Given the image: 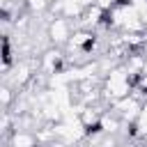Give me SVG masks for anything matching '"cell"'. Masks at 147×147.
I'll return each mask as SVG.
<instances>
[{
  "label": "cell",
  "mask_w": 147,
  "mask_h": 147,
  "mask_svg": "<svg viewBox=\"0 0 147 147\" xmlns=\"http://www.w3.org/2000/svg\"><path fill=\"white\" fill-rule=\"evenodd\" d=\"M138 133H140V140L147 142V101L142 103V110H140V117H138Z\"/></svg>",
  "instance_id": "obj_3"
},
{
  "label": "cell",
  "mask_w": 147,
  "mask_h": 147,
  "mask_svg": "<svg viewBox=\"0 0 147 147\" xmlns=\"http://www.w3.org/2000/svg\"><path fill=\"white\" fill-rule=\"evenodd\" d=\"M74 30H71V21L67 16H53L51 23L46 25V37H48V44L60 48L64 44H69Z\"/></svg>",
  "instance_id": "obj_1"
},
{
  "label": "cell",
  "mask_w": 147,
  "mask_h": 147,
  "mask_svg": "<svg viewBox=\"0 0 147 147\" xmlns=\"http://www.w3.org/2000/svg\"><path fill=\"white\" fill-rule=\"evenodd\" d=\"M11 99H14V92H11V85H2V108L5 110H9V106H11Z\"/></svg>",
  "instance_id": "obj_5"
},
{
  "label": "cell",
  "mask_w": 147,
  "mask_h": 147,
  "mask_svg": "<svg viewBox=\"0 0 147 147\" xmlns=\"http://www.w3.org/2000/svg\"><path fill=\"white\" fill-rule=\"evenodd\" d=\"M25 7L30 14H41L46 7H51V2L48 0H25Z\"/></svg>",
  "instance_id": "obj_4"
},
{
  "label": "cell",
  "mask_w": 147,
  "mask_h": 147,
  "mask_svg": "<svg viewBox=\"0 0 147 147\" xmlns=\"http://www.w3.org/2000/svg\"><path fill=\"white\" fill-rule=\"evenodd\" d=\"M9 147H39L37 133H34V131L14 129V133L9 136Z\"/></svg>",
  "instance_id": "obj_2"
}]
</instances>
